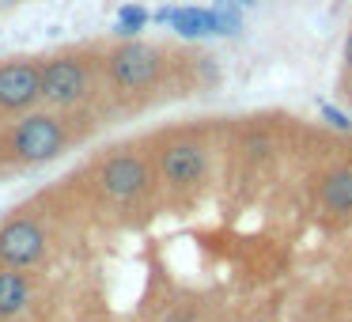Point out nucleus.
Masks as SVG:
<instances>
[{"label":"nucleus","mask_w":352,"mask_h":322,"mask_svg":"<svg viewBox=\"0 0 352 322\" xmlns=\"http://www.w3.org/2000/svg\"><path fill=\"white\" fill-rule=\"evenodd\" d=\"M12 148L27 163H50L65 148V129L50 114H27L12 133Z\"/></svg>","instance_id":"f257e3e1"},{"label":"nucleus","mask_w":352,"mask_h":322,"mask_svg":"<svg viewBox=\"0 0 352 322\" xmlns=\"http://www.w3.org/2000/svg\"><path fill=\"white\" fill-rule=\"evenodd\" d=\"M87 92V69L72 57L50 61L46 69H38V99H46L50 107H72L76 99H84Z\"/></svg>","instance_id":"f03ea898"},{"label":"nucleus","mask_w":352,"mask_h":322,"mask_svg":"<svg viewBox=\"0 0 352 322\" xmlns=\"http://www.w3.org/2000/svg\"><path fill=\"white\" fill-rule=\"evenodd\" d=\"M46 254V235L34 220H12L0 228V261H8L12 269L34 266Z\"/></svg>","instance_id":"7ed1b4c3"},{"label":"nucleus","mask_w":352,"mask_h":322,"mask_svg":"<svg viewBox=\"0 0 352 322\" xmlns=\"http://www.w3.org/2000/svg\"><path fill=\"white\" fill-rule=\"evenodd\" d=\"M110 72L122 87H144L160 76V54L144 42H125L114 57H110Z\"/></svg>","instance_id":"20e7f679"},{"label":"nucleus","mask_w":352,"mask_h":322,"mask_svg":"<svg viewBox=\"0 0 352 322\" xmlns=\"http://www.w3.org/2000/svg\"><path fill=\"white\" fill-rule=\"evenodd\" d=\"M99 182H102V193H107V197L133 201L137 193H144V186H148V167L137 155H114V160H107Z\"/></svg>","instance_id":"39448f33"},{"label":"nucleus","mask_w":352,"mask_h":322,"mask_svg":"<svg viewBox=\"0 0 352 322\" xmlns=\"http://www.w3.org/2000/svg\"><path fill=\"white\" fill-rule=\"evenodd\" d=\"M38 99V69L27 61L0 65V110H23Z\"/></svg>","instance_id":"423d86ee"},{"label":"nucleus","mask_w":352,"mask_h":322,"mask_svg":"<svg viewBox=\"0 0 352 322\" xmlns=\"http://www.w3.org/2000/svg\"><path fill=\"white\" fill-rule=\"evenodd\" d=\"M205 167H208V160L197 144H170L163 152V175H167V182H178V186L197 182L205 175Z\"/></svg>","instance_id":"0eeeda50"},{"label":"nucleus","mask_w":352,"mask_h":322,"mask_svg":"<svg viewBox=\"0 0 352 322\" xmlns=\"http://www.w3.org/2000/svg\"><path fill=\"white\" fill-rule=\"evenodd\" d=\"M27 299H31V284H27V277L4 269V273H0V319L23 311Z\"/></svg>","instance_id":"6e6552de"},{"label":"nucleus","mask_w":352,"mask_h":322,"mask_svg":"<svg viewBox=\"0 0 352 322\" xmlns=\"http://www.w3.org/2000/svg\"><path fill=\"white\" fill-rule=\"evenodd\" d=\"M170 27L182 39H205V34H212V16H208V8H175Z\"/></svg>","instance_id":"1a4fd4ad"},{"label":"nucleus","mask_w":352,"mask_h":322,"mask_svg":"<svg viewBox=\"0 0 352 322\" xmlns=\"http://www.w3.org/2000/svg\"><path fill=\"white\" fill-rule=\"evenodd\" d=\"M212 34H239L243 31V4L239 0H212Z\"/></svg>","instance_id":"9d476101"},{"label":"nucleus","mask_w":352,"mask_h":322,"mask_svg":"<svg viewBox=\"0 0 352 322\" xmlns=\"http://www.w3.org/2000/svg\"><path fill=\"white\" fill-rule=\"evenodd\" d=\"M322 201H326L329 208H337V213L352 208V175L349 171H333V175L326 178V186H322Z\"/></svg>","instance_id":"9b49d317"},{"label":"nucleus","mask_w":352,"mask_h":322,"mask_svg":"<svg viewBox=\"0 0 352 322\" xmlns=\"http://www.w3.org/2000/svg\"><path fill=\"white\" fill-rule=\"evenodd\" d=\"M148 27V12L137 8V4H129V8L118 12V23H114V34L118 39H133V34H140Z\"/></svg>","instance_id":"f8f14e48"},{"label":"nucleus","mask_w":352,"mask_h":322,"mask_svg":"<svg viewBox=\"0 0 352 322\" xmlns=\"http://www.w3.org/2000/svg\"><path fill=\"white\" fill-rule=\"evenodd\" d=\"M322 118H326L333 129H341V133H352V122H349V114H341L337 107H322Z\"/></svg>","instance_id":"ddd939ff"},{"label":"nucleus","mask_w":352,"mask_h":322,"mask_svg":"<svg viewBox=\"0 0 352 322\" xmlns=\"http://www.w3.org/2000/svg\"><path fill=\"white\" fill-rule=\"evenodd\" d=\"M344 61H349V69H352V39H349V46H344Z\"/></svg>","instance_id":"4468645a"},{"label":"nucleus","mask_w":352,"mask_h":322,"mask_svg":"<svg viewBox=\"0 0 352 322\" xmlns=\"http://www.w3.org/2000/svg\"><path fill=\"white\" fill-rule=\"evenodd\" d=\"M170 322H182V319H170Z\"/></svg>","instance_id":"2eb2a0df"}]
</instances>
